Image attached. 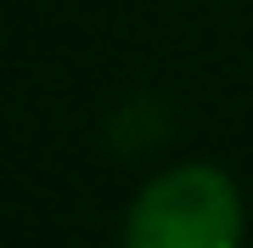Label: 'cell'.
<instances>
[{
    "instance_id": "6da1fadb",
    "label": "cell",
    "mask_w": 253,
    "mask_h": 248,
    "mask_svg": "<svg viewBox=\"0 0 253 248\" xmlns=\"http://www.w3.org/2000/svg\"><path fill=\"white\" fill-rule=\"evenodd\" d=\"M124 248H242V198L219 169L180 164L135 198Z\"/></svg>"
}]
</instances>
